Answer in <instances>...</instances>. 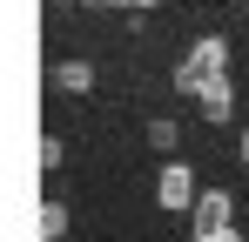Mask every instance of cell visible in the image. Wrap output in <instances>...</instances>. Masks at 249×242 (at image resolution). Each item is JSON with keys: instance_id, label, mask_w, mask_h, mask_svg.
I'll return each mask as SVG.
<instances>
[{"instance_id": "cell-1", "label": "cell", "mask_w": 249, "mask_h": 242, "mask_svg": "<svg viewBox=\"0 0 249 242\" xmlns=\"http://www.w3.org/2000/svg\"><path fill=\"white\" fill-rule=\"evenodd\" d=\"M215 81H229V40H215V34H209V40H196V47L175 61V87L202 101Z\"/></svg>"}, {"instance_id": "cell-2", "label": "cell", "mask_w": 249, "mask_h": 242, "mask_svg": "<svg viewBox=\"0 0 249 242\" xmlns=\"http://www.w3.org/2000/svg\"><path fill=\"white\" fill-rule=\"evenodd\" d=\"M155 202H162V208H175V215H182V208L196 215V202H202V189H196L189 161H168L162 175H155Z\"/></svg>"}, {"instance_id": "cell-3", "label": "cell", "mask_w": 249, "mask_h": 242, "mask_svg": "<svg viewBox=\"0 0 249 242\" xmlns=\"http://www.w3.org/2000/svg\"><path fill=\"white\" fill-rule=\"evenodd\" d=\"M229 208L236 202L222 195V189H202V202H196V215H189V229H196V242H222L236 222H229Z\"/></svg>"}, {"instance_id": "cell-4", "label": "cell", "mask_w": 249, "mask_h": 242, "mask_svg": "<svg viewBox=\"0 0 249 242\" xmlns=\"http://www.w3.org/2000/svg\"><path fill=\"white\" fill-rule=\"evenodd\" d=\"M229 115H236V87H229V81H215V87L202 94V121H229Z\"/></svg>"}, {"instance_id": "cell-5", "label": "cell", "mask_w": 249, "mask_h": 242, "mask_svg": "<svg viewBox=\"0 0 249 242\" xmlns=\"http://www.w3.org/2000/svg\"><path fill=\"white\" fill-rule=\"evenodd\" d=\"M61 87H68V94H88V87H94V68H88V61H61Z\"/></svg>"}, {"instance_id": "cell-6", "label": "cell", "mask_w": 249, "mask_h": 242, "mask_svg": "<svg viewBox=\"0 0 249 242\" xmlns=\"http://www.w3.org/2000/svg\"><path fill=\"white\" fill-rule=\"evenodd\" d=\"M41 229H47V242L68 236V208H61V202H41Z\"/></svg>"}, {"instance_id": "cell-7", "label": "cell", "mask_w": 249, "mask_h": 242, "mask_svg": "<svg viewBox=\"0 0 249 242\" xmlns=\"http://www.w3.org/2000/svg\"><path fill=\"white\" fill-rule=\"evenodd\" d=\"M122 7H155V0H122Z\"/></svg>"}, {"instance_id": "cell-8", "label": "cell", "mask_w": 249, "mask_h": 242, "mask_svg": "<svg viewBox=\"0 0 249 242\" xmlns=\"http://www.w3.org/2000/svg\"><path fill=\"white\" fill-rule=\"evenodd\" d=\"M222 242H243V236H236V229H229V236H222Z\"/></svg>"}, {"instance_id": "cell-9", "label": "cell", "mask_w": 249, "mask_h": 242, "mask_svg": "<svg viewBox=\"0 0 249 242\" xmlns=\"http://www.w3.org/2000/svg\"><path fill=\"white\" fill-rule=\"evenodd\" d=\"M243 161H249V135H243Z\"/></svg>"}]
</instances>
